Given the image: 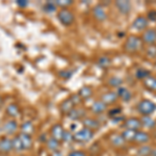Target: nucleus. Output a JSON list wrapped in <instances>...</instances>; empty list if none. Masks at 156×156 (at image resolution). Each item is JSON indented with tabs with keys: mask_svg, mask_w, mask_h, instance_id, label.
Masks as SVG:
<instances>
[{
	"mask_svg": "<svg viewBox=\"0 0 156 156\" xmlns=\"http://www.w3.org/2000/svg\"><path fill=\"white\" fill-rule=\"evenodd\" d=\"M137 110L144 115H150L156 110V104L150 100H143L137 104Z\"/></svg>",
	"mask_w": 156,
	"mask_h": 156,
	"instance_id": "obj_1",
	"label": "nucleus"
},
{
	"mask_svg": "<svg viewBox=\"0 0 156 156\" xmlns=\"http://www.w3.org/2000/svg\"><path fill=\"white\" fill-rule=\"evenodd\" d=\"M142 46H143L142 39H140V37L135 36H131L128 37L126 43H125V50L128 52H135L142 48Z\"/></svg>",
	"mask_w": 156,
	"mask_h": 156,
	"instance_id": "obj_2",
	"label": "nucleus"
},
{
	"mask_svg": "<svg viewBox=\"0 0 156 156\" xmlns=\"http://www.w3.org/2000/svg\"><path fill=\"white\" fill-rule=\"evenodd\" d=\"M93 135H94V133H93L92 130L84 127L82 129L78 130L75 134H73V136H74V140H76L78 143H85L89 142L90 140H92Z\"/></svg>",
	"mask_w": 156,
	"mask_h": 156,
	"instance_id": "obj_3",
	"label": "nucleus"
},
{
	"mask_svg": "<svg viewBox=\"0 0 156 156\" xmlns=\"http://www.w3.org/2000/svg\"><path fill=\"white\" fill-rule=\"evenodd\" d=\"M57 17H58V20L60 21V23L62 25H65V26L71 25L73 22H74V19H75L74 15H73L70 11H68V9H62V11H59Z\"/></svg>",
	"mask_w": 156,
	"mask_h": 156,
	"instance_id": "obj_4",
	"label": "nucleus"
},
{
	"mask_svg": "<svg viewBox=\"0 0 156 156\" xmlns=\"http://www.w3.org/2000/svg\"><path fill=\"white\" fill-rule=\"evenodd\" d=\"M17 128H18V124H17L16 121L14 120H9L4 123L3 125V131L6 134H14L17 131Z\"/></svg>",
	"mask_w": 156,
	"mask_h": 156,
	"instance_id": "obj_5",
	"label": "nucleus"
},
{
	"mask_svg": "<svg viewBox=\"0 0 156 156\" xmlns=\"http://www.w3.org/2000/svg\"><path fill=\"white\" fill-rule=\"evenodd\" d=\"M12 150V140L9 137H2L0 138V152L2 153H9Z\"/></svg>",
	"mask_w": 156,
	"mask_h": 156,
	"instance_id": "obj_6",
	"label": "nucleus"
},
{
	"mask_svg": "<svg viewBox=\"0 0 156 156\" xmlns=\"http://www.w3.org/2000/svg\"><path fill=\"white\" fill-rule=\"evenodd\" d=\"M64 133H65V130H64V128L62 127V125L55 124L52 126V128H51V137H53L57 140H62Z\"/></svg>",
	"mask_w": 156,
	"mask_h": 156,
	"instance_id": "obj_7",
	"label": "nucleus"
},
{
	"mask_svg": "<svg viewBox=\"0 0 156 156\" xmlns=\"http://www.w3.org/2000/svg\"><path fill=\"white\" fill-rule=\"evenodd\" d=\"M147 24H148L147 19H146L145 17L140 16V17H137V18L133 21L132 28H134L135 30H144L146 27H147Z\"/></svg>",
	"mask_w": 156,
	"mask_h": 156,
	"instance_id": "obj_8",
	"label": "nucleus"
},
{
	"mask_svg": "<svg viewBox=\"0 0 156 156\" xmlns=\"http://www.w3.org/2000/svg\"><path fill=\"white\" fill-rule=\"evenodd\" d=\"M115 6L122 14H129L130 9H131V3L129 1H124V0H120V1L115 2Z\"/></svg>",
	"mask_w": 156,
	"mask_h": 156,
	"instance_id": "obj_9",
	"label": "nucleus"
},
{
	"mask_svg": "<svg viewBox=\"0 0 156 156\" xmlns=\"http://www.w3.org/2000/svg\"><path fill=\"white\" fill-rule=\"evenodd\" d=\"M143 40L147 44L153 45L156 42V30L148 29L147 31H145V34H143Z\"/></svg>",
	"mask_w": 156,
	"mask_h": 156,
	"instance_id": "obj_10",
	"label": "nucleus"
},
{
	"mask_svg": "<svg viewBox=\"0 0 156 156\" xmlns=\"http://www.w3.org/2000/svg\"><path fill=\"white\" fill-rule=\"evenodd\" d=\"M124 126L127 128V129H130V130H137L138 128L142 126V123H140V120L135 119V118H130L125 121V124Z\"/></svg>",
	"mask_w": 156,
	"mask_h": 156,
	"instance_id": "obj_11",
	"label": "nucleus"
},
{
	"mask_svg": "<svg viewBox=\"0 0 156 156\" xmlns=\"http://www.w3.org/2000/svg\"><path fill=\"white\" fill-rule=\"evenodd\" d=\"M20 140L22 143V146H23L24 150H28L31 148L32 146V140H31V135L25 134V133H20L18 135Z\"/></svg>",
	"mask_w": 156,
	"mask_h": 156,
	"instance_id": "obj_12",
	"label": "nucleus"
},
{
	"mask_svg": "<svg viewBox=\"0 0 156 156\" xmlns=\"http://www.w3.org/2000/svg\"><path fill=\"white\" fill-rule=\"evenodd\" d=\"M93 14H94L95 18L97 20H99V21H104V20L106 19V12H105V9L100 5H97L94 7Z\"/></svg>",
	"mask_w": 156,
	"mask_h": 156,
	"instance_id": "obj_13",
	"label": "nucleus"
},
{
	"mask_svg": "<svg viewBox=\"0 0 156 156\" xmlns=\"http://www.w3.org/2000/svg\"><path fill=\"white\" fill-rule=\"evenodd\" d=\"M118 98V95L117 93H114V92H109V93H106L102 96V100L101 101L104 103L105 105L106 104H112V103L115 102Z\"/></svg>",
	"mask_w": 156,
	"mask_h": 156,
	"instance_id": "obj_14",
	"label": "nucleus"
},
{
	"mask_svg": "<svg viewBox=\"0 0 156 156\" xmlns=\"http://www.w3.org/2000/svg\"><path fill=\"white\" fill-rule=\"evenodd\" d=\"M149 135L147 134L146 132H143V131H136L135 132V136L133 138L134 142L138 143V144H145L149 140Z\"/></svg>",
	"mask_w": 156,
	"mask_h": 156,
	"instance_id": "obj_15",
	"label": "nucleus"
},
{
	"mask_svg": "<svg viewBox=\"0 0 156 156\" xmlns=\"http://www.w3.org/2000/svg\"><path fill=\"white\" fill-rule=\"evenodd\" d=\"M21 133H25V134L31 135V133L34 131V127L30 121H26V122L22 123L21 125Z\"/></svg>",
	"mask_w": 156,
	"mask_h": 156,
	"instance_id": "obj_16",
	"label": "nucleus"
},
{
	"mask_svg": "<svg viewBox=\"0 0 156 156\" xmlns=\"http://www.w3.org/2000/svg\"><path fill=\"white\" fill-rule=\"evenodd\" d=\"M73 107H74V104L72 103V101L70 99L65 100L64 102L60 104V110H62L64 114H68L69 115L70 112L73 110Z\"/></svg>",
	"mask_w": 156,
	"mask_h": 156,
	"instance_id": "obj_17",
	"label": "nucleus"
},
{
	"mask_svg": "<svg viewBox=\"0 0 156 156\" xmlns=\"http://www.w3.org/2000/svg\"><path fill=\"white\" fill-rule=\"evenodd\" d=\"M105 108H106V105H105L102 101H96L92 105V112H94V114L99 115L104 112Z\"/></svg>",
	"mask_w": 156,
	"mask_h": 156,
	"instance_id": "obj_18",
	"label": "nucleus"
},
{
	"mask_svg": "<svg viewBox=\"0 0 156 156\" xmlns=\"http://www.w3.org/2000/svg\"><path fill=\"white\" fill-rule=\"evenodd\" d=\"M46 145H47V148H48L50 151H52V152H54V151H58L59 140H55V138H53V137H50L47 140Z\"/></svg>",
	"mask_w": 156,
	"mask_h": 156,
	"instance_id": "obj_19",
	"label": "nucleus"
},
{
	"mask_svg": "<svg viewBox=\"0 0 156 156\" xmlns=\"http://www.w3.org/2000/svg\"><path fill=\"white\" fill-rule=\"evenodd\" d=\"M83 124L85 128H87V129L92 130V129H98L99 128V123H98V121L94 120V119H90V118H87V119L83 120Z\"/></svg>",
	"mask_w": 156,
	"mask_h": 156,
	"instance_id": "obj_20",
	"label": "nucleus"
},
{
	"mask_svg": "<svg viewBox=\"0 0 156 156\" xmlns=\"http://www.w3.org/2000/svg\"><path fill=\"white\" fill-rule=\"evenodd\" d=\"M117 95H118V97H120L121 99L124 100V101H129V100L131 99V93L127 89H125V87H120Z\"/></svg>",
	"mask_w": 156,
	"mask_h": 156,
	"instance_id": "obj_21",
	"label": "nucleus"
},
{
	"mask_svg": "<svg viewBox=\"0 0 156 156\" xmlns=\"http://www.w3.org/2000/svg\"><path fill=\"white\" fill-rule=\"evenodd\" d=\"M109 140H110V143L114 146H115V147H121V146H123L125 143V140L123 138L122 135H120V134H112Z\"/></svg>",
	"mask_w": 156,
	"mask_h": 156,
	"instance_id": "obj_22",
	"label": "nucleus"
},
{
	"mask_svg": "<svg viewBox=\"0 0 156 156\" xmlns=\"http://www.w3.org/2000/svg\"><path fill=\"white\" fill-rule=\"evenodd\" d=\"M6 114L9 115V117H12V118L17 117V115H20V109L16 104H9V106L6 107Z\"/></svg>",
	"mask_w": 156,
	"mask_h": 156,
	"instance_id": "obj_23",
	"label": "nucleus"
},
{
	"mask_svg": "<svg viewBox=\"0 0 156 156\" xmlns=\"http://www.w3.org/2000/svg\"><path fill=\"white\" fill-rule=\"evenodd\" d=\"M145 87L150 90H156V78L154 77H147L144 81Z\"/></svg>",
	"mask_w": 156,
	"mask_h": 156,
	"instance_id": "obj_24",
	"label": "nucleus"
},
{
	"mask_svg": "<svg viewBox=\"0 0 156 156\" xmlns=\"http://www.w3.org/2000/svg\"><path fill=\"white\" fill-rule=\"evenodd\" d=\"M12 150H15L16 152H21V151L24 150L23 146H22V143H21V140H20L18 135L15 136L12 140Z\"/></svg>",
	"mask_w": 156,
	"mask_h": 156,
	"instance_id": "obj_25",
	"label": "nucleus"
},
{
	"mask_svg": "<svg viewBox=\"0 0 156 156\" xmlns=\"http://www.w3.org/2000/svg\"><path fill=\"white\" fill-rule=\"evenodd\" d=\"M143 126L148 127V128H153L155 126V121L150 118V115H144L142 118V121H140Z\"/></svg>",
	"mask_w": 156,
	"mask_h": 156,
	"instance_id": "obj_26",
	"label": "nucleus"
},
{
	"mask_svg": "<svg viewBox=\"0 0 156 156\" xmlns=\"http://www.w3.org/2000/svg\"><path fill=\"white\" fill-rule=\"evenodd\" d=\"M78 95L80 96V98H83V99H87V98H89L92 96V89H90V87H81L79 90V93H78Z\"/></svg>",
	"mask_w": 156,
	"mask_h": 156,
	"instance_id": "obj_27",
	"label": "nucleus"
},
{
	"mask_svg": "<svg viewBox=\"0 0 156 156\" xmlns=\"http://www.w3.org/2000/svg\"><path fill=\"white\" fill-rule=\"evenodd\" d=\"M135 132H136V131H134V130L127 129V130H125V131L122 133V136H123V138H124L125 140L131 142V140H133V138H134V136H135Z\"/></svg>",
	"mask_w": 156,
	"mask_h": 156,
	"instance_id": "obj_28",
	"label": "nucleus"
},
{
	"mask_svg": "<svg viewBox=\"0 0 156 156\" xmlns=\"http://www.w3.org/2000/svg\"><path fill=\"white\" fill-rule=\"evenodd\" d=\"M84 115V112H82V110H80V109H73L72 112L69 114L70 118L73 120L80 119V118H82V115Z\"/></svg>",
	"mask_w": 156,
	"mask_h": 156,
	"instance_id": "obj_29",
	"label": "nucleus"
},
{
	"mask_svg": "<svg viewBox=\"0 0 156 156\" xmlns=\"http://www.w3.org/2000/svg\"><path fill=\"white\" fill-rule=\"evenodd\" d=\"M149 76H150V71L144 69V68L138 69L136 71V77L138 78V79H143V78H147Z\"/></svg>",
	"mask_w": 156,
	"mask_h": 156,
	"instance_id": "obj_30",
	"label": "nucleus"
},
{
	"mask_svg": "<svg viewBox=\"0 0 156 156\" xmlns=\"http://www.w3.org/2000/svg\"><path fill=\"white\" fill-rule=\"evenodd\" d=\"M151 148L148 147V146H143L142 148L138 149V155L140 156H149L151 154Z\"/></svg>",
	"mask_w": 156,
	"mask_h": 156,
	"instance_id": "obj_31",
	"label": "nucleus"
},
{
	"mask_svg": "<svg viewBox=\"0 0 156 156\" xmlns=\"http://www.w3.org/2000/svg\"><path fill=\"white\" fill-rule=\"evenodd\" d=\"M44 11L47 12H53L56 11V5L54 2H47L44 5Z\"/></svg>",
	"mask_w": 156,
	"mask_h": 156,
	"instance_id": "obj_32",
	"label": "nucleus"
},
{
	"mask_svg": "<svg viewBox=\"0 0 156 156\" xmlns=\"http://www.w3.org/2000/svg\"><path fill=\"white\" fill-rule=\"evenodd\" d=\"M108 83L112 87H120V84H122V79L119 77H112L108 80Z\"/></svg>",
	"mask_w": 156,
	"mask_h": 156,
	"instance_id": "obj_33",
	"label": "nucleus"
},
{
	"mask_svg": "<svg viewBox=\"0 0 156 156\" xmlns=\"http://www.w3.org/2000/svg\"><path fill=\"white\" fill-rule=\"evenodd\" d=\"M55 5L56 6H62V7H66L71 5L73 2L71 0H57V1H54Z\"/></svg>",
	"mask_w": 156,
	"mask_h": 156,
	"instance_id": "obj_34",
	"label": "nucleus"
},
{
	"mask_svg": "<svg viewBox=\"0 0 156 156\" xmlns=\"http://www.w3.org/2000/svg\"><path fill=\"white\" fill-rule=\"evenodd\" d=\"M62 140H64V142H66V143H71L72 140H74V136H73L72 133H70V132H66V131H65L64 135H62Z\"/></svg>",
	"mask_w": 156,
	"mask_h": 156,
	"instance_id": "obj_35",
	"label": "nucleus"
},
{
	"mask_svg": "<svg viewBox=\"0 0 156 156\" xmlns=\"http://www.w3.org/2000/svg\"><path fill=\"white\" fill-rule=\"evenodd\" d=\"M109 64L110 59L108 57H101V58H99V65L102 68H106L107 66H109Z\"/></svg>",
	"mask_w": 156,
	"mask_h": 156,
	"instance_id": "obj_36",
	"label": "nucleus"
},
{
	"mask_svg": "<svg viewBox=\"0 0 156 156\" xmlns=\"http://www.w3.org/2000/svg\"><path fill=\"white\" fill-rule=\"evenodd\" d=\"M70 100L72 101V103L74 105H76V104H79L80 102H81V98H80V96L78 94L76 95H72L71 98H70Z\"/></svg>",
	"mask_w": 156,
	"mask_h": 156,
	"instance_id": "obj_37",
	"label": "nucleus"
},
{
	"mask_svg": "<svg viewBox=\"0 0 156 156\" xmlns=\"http://www.w3.org/2000/svg\"><path fill=\"white\" fill-rule=\"evenodd\" d=\"M148 56L150 57H154L156 56V47H150L149 49H148Z\"/></svg>",
	"mask_w": 156,
	"mask_h": 156,
	"instance_id": "obj_38",
	"label": "nucleus"
},
{
	"mask_svg": "<svg viewBox=\"0 0 156 156\" xmlns=\"http://www.w3.org/2000/svg\"><path fill=\"white\" fill-rule=\"evenodd\" d=\"M148 19L151 21H156V11H151L148 12Z\"/></svg>",
	"mask_w": 156,
	"mask_h": 156,
	"instance_id": "obj_39",
	"label": "nucleus"
},
{
	"mask_svg": "<svg viewBox=\"0 0 156 156\" xmlns=\"http://www.w3.org/2000/svg\"><path fill=\"white\" fill-rule=\"evenodd\" d=\"M68 156H87L85 153H83L82 151H73V152L70 153Z\"/></svg>",
	"mask_w": 156,
	"mask_h": 156,
	"instance_id": "obj_40",
	"label": "nucleus"
},
{
	"mask_svg": "<svg viewBox=\"0 0 156 156\" xmlns=\"http://www.w3.org/2000/svg\"><path fill=\"white\" fill-rule=\"evenodd\" d=\"M17 4L21 7H25V6L28 5V1H26V0H18V1H17Z\"/></svg>",
	"mask_w": 156,
	"mask_h": 156,
	"instance_id": "obj_41",
	"label": "nucleus"
},
{
	"mask_svg": "<svg viewBox=\"0 0 156 156\" xmlns=\"http://www.w3.org/2000/svg\"><path fill=\"white\" fill-rule=\"evenodd\" d=\"M51 156H64L62 154V152H59V151H54V152L51 153Z\"/></svg>",
	"mask_w": 156,
	"mask_h": 156,
	"instance_id": "obj_42",
	"label": "nucleus"
},
{
	"mask_svg": "<svg viewBox=\"0 0 156 156\" xmlns=\"http://www.w3.org/2000/svg\"><path fill=\"white\" fill-rule=\"evenodd\" d=\"M151 156H156V150H153V151H151Z\"/></svg>",
	"mask_w": 156,
	"mask_h": 156,
	"instance_id": "obj_43",
	"label": "nucleus"
},
{
	"mask_svg": "<svg viewBox=\"0 0 156 156\" xmlns=\"http://www.w3.org/2000/svg\"><path fill=\"white\" fill-rule=\"evenodd\" d=\"M155 66H156V64H155Z\"/></svg>",
	"mask_w": 156,
	"mask_h": 156,
	"instance_id": "obj_44",
	"label": "nucleus"
}]
</instances>
